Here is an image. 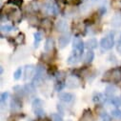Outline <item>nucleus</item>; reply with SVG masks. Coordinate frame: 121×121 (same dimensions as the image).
Listing matches in <instances>:
<instances>
[{
    "label": "nucleus",
    "instance_id": "nucleus-20",
    "mask_svg": "<svg viewBox=\"0 0 121 121\" xmlns=\"http://www.w3.org/2000/svg\"><path fill=\"white\" fill-rule=\"evenodd\" d=\"M34 36H35L34 45H35V48H37V47L39 46V43H40V41L42 40V35H41V33H39V32H36V33H35Z\"/></svg>",
    "mask_w": 121,
    "mask_h": 121
},
{
    "label": "nucleus",
    "instance_id": "nucleus-25",
    "mask_svg": "<svg viewBox=\"0 0 121 121\" xmlns=\"http://www.w3.org/2000/svg\"><path fill=\"white\" fill-rule=\"evenodd\" d=\"M0 29H1L2 33H9V32L13 31V27L11 25H2Z\"/></svg>",
    "mask_w": 121,
    "mask_h": 121
},
{
    "label": "nucleus",
    "instance_id": "nucleus-5",
    "mask_svg": "<svg viewBox=\"0 0 121 121\" xmlns=\"http://www.w3.org/2000/svg\"><path fill=\"white\" fill-rule=\"evenodd\" d=\"M84 47H85L84 42L80 38L76 37V38L73 39V52H77V53L82 55L83 51H84Z\"/></svg>",
    "mask_w": 121,
    "mask_h": 121
},
{
    "label": "nucleus",
    "instance_id": "nucleus-8",
    "mask_svg": "<svg viewBox=\"0 0 121 121\" xmlns=\"http://www.w3.org/2000/svg\"><path fill=\"white\" fill-rule=\"evenodd\" d=\"M35 73V68L34 65H27L24 69V79L28 80L30 78H32L33 75Z\"/></svg>",
    "mask_w": 121,
    "mask_h": 121
},
{
    "label": "nucleus",
    "instance_id": "nucleus-21",
    "mask_svg": "<svg viewBox=\"0 0 121 121\" xmlns=\"http://www.w3.org/2000/svg\"><path fill=\"white\" fill-rule=\"evenodd\" d=\"M25 90H26V92L29 93V94H34V93H35V84H34V83L27 84V85L25 86Z\"/></svg>",
    "mask_w": 121,
    "mask_h": 121
},
{
    "label": "nucleus",
    "instance_id": "nucleus-6",
    "mask_svg": "<svg viewBox=\"0 0 121 121\" xmlns=\"http://www.w3.org/2000/svg\"><path fill=\"white\" fill-rule=\"evenodd\" d=\"M44 11L47 13H51V14H54L56 15L58 13V7L55 3L53 2H49L47 4H45L44 6Z\"/></svg>",
    "mask_w": 121,
    "mask_h": 121
},
{
    "label": "nucleus",
    "instance_id": "nucleus-11",
    "mask_svg": "<svg viewBox=\"0 0 121 121\" xmlns=\"http://www.w3.org/2000/svg\"><path fill=\"white\" fill-rule=\"evenodd\" d=\"M59 99L65 103H70L74 99V95L72 93H63L59 95Z\"/></svg>",
    "mask_w": 121,
    "mask_h": 121
},
{
    "label": "nucleus",
    "instance_id": "nucleus-7",
    "mask_svg": "<svg viewBox=\"0 0 121 121\" xmlns=\"http://www.w3.org/2000/svg\"><path fill=\"white\" fill-rule=\"evenodd\" d=\"M71 41V35L70 34H64L58 39V45L60 49H64Z\"/></svg>",
    "mask_w": 121,
    "mask_h": 121
},
{
    "label": "nucleus",
    "instance_id": "nucleus-27",
    "mask_svg": "<svg viewBox=\"0 0 121 121\" xmlns=\"http://www.w3.org/2000/svg\"><path fill=\"white\" fill-rule=\"evenodd\" d=\"M101 119H102V121H112L111 115H110L109 113H107V112H102V114H101Z\"/></svg>",
    "mask_w": 121,
    "mask_h": 121
},
{
    "label": "nucleus",
    "instance_id": "nucleus-31",
    "mask_svg": "<svg viewBox=\"0 0 121 121\" xmlns=\"http://www.w3.org/2000/svg\"><path fill=\"white\" fill-rule=\"evenodd\" d=\"M117 51L121 53V46H118V47H117Z\"/></svg>",
    "mask_w": 121,
    "mask_h": 121
},
{
    "label": "nucleus",
    "instance_id": "nucleus-23",
    "mask_svg": "<svg viewBox=\"0 0 121 121\" xmlns=\"http://www.w3.org/2000/svg\"><path fill=\"white\" fill-rule=\"evenodd\" d=\"M111 103H112V105L116 106V107L120 106V105H121V97H117V96L112 97V100H111Z\"/></svg>",
    "mask_w": 121,
    "mask_h": 121
},
{
    "label": "nucleus",
    "instance_id": "nucleus-4",
    "mask_svg": "<svg viewBox=\"0 0 121 121\" xmlns=\"http://www.w3.org/2000/svg\"><path fill=\"white\" fill-rule=\"evenodd\" d=\"M100 45L104 50H111L114 45V39L112 35H107L103 37L100 41Z\"/></svg>",
    "mask_w": 121,
    "mask_h": 121
},
{
    "label": "nucleus",
    "instance_id": "nucleus-26",
    "mask_svg": "<svg viewBox=\"0 0 121 121\" xmlns=\"http://www.w3.org/2000/svg\"><path fill=\"white\" fill-rule=\"evenodd\" d=\"M21 75H22V68H18L13 73V78L15 80H18L21 78Z\"/></svg>",
    "mask_w": 121,
    "mask_h": 121
},
{
    "label": "nucleus",
    "instance_id": "nucleus-12",
    "mask_svg": "<svg viewBox=\"0 0 121 121\" xmlns=\"http://www.w3.org/2000/svg\"><path fill=\"white\" fill-rule=\"evenodd\" d=\"M55 27H56V30H57L58 32H60V33H64V32L67 31L68 25H67V22H66L65 20L61 19V20H58V21L56 22Z\"/></svg>",
    "mask_w": 121,
    "mask_h": 121
},
{
    "label": "nucleus",
    "instance_id": "nucleus-32",
    "mask_svg": "<svg viewBox=\"0 0 121 121\" xmlns=\"http://www.w3.org/2000/svg\"><path fill=\"white\" fill-rule=\"evenodd\" d=\"M39 121H48V120H39Z\"/></svg>",
    "mask_w": 121,
    "mask_h": 121
},
{
    "label": "nucleus",
    "instance_id": "nucleus-10",
    "mask_svg": "<svg viewBox=\"0 0 121 121\" xmlns=\"http://www.w3.org/2000/svg\"><path fill=\"white\" fill-rule=\"evenodd\" d=\"M80 57H81V54H79V53H77V52H75L73 51V53L69 56L67 62H68V64H70V65L76 64L77 62H79Z\"/></svg>",
    "mask_w": 121,
    "mask_h": 121
},
{
    "label": "nucleus",
    "instance_id": "nucleus-13",
    "mask_svg": "<svg viewBox=\"0 0 121 121\" xmlns=\"http://www.w3.org/2000/svg\"><path fill=\"white\" fill-rule=\"evenodd\" d=\"M111 24L113 28H120L121 27V14H115L112 18Z\"/></svg>",
    "mask_w": 121,
    "mask_h": 121
},
{
    "label": "nucleus",
    "instance_id": "nucleus-19",
    "mask_svg": "<svg viewBox=\"0 0 121 121\" xmlns=\"http://www.w3.org/2000/svg\"><path fill=\"white\" fill-rule=\"evenodd\" d=\"M95 58V53L93 51H88L85 54V62L86 63H91Z\"/></svg>",
    "mask_w": 121,
    "mask_h": 121
},
{
    "label": "nucleus",
    "instance_id": "nucleus-3",
    "mask_svg": "<svg viewBox=\"0 0 121 121\" xmlns=\"http://www.w3.org/2000/svg\"><path fill=\"white\" fill-rule=\"evenodd\" d=\"M33 110L36 116H38V117L43 116L45 113L44 109H43V101L39 98H35L33 102Z\"/></svg>",
    "mask_w": 121,
    "mask_h": 121
},
{
    "label": "nucleus",
    "instance_id": "nucleus-15",
    "mask_svg": "<svg viewBox=\"0 0 121 121\" xmlns=\"http://www.w3.org/2000/svg\"><path fill=\"white\" fill-rule=\"evenodd\" d=\"M53 45H54V41L52 37H49L46 39L45 45H44V50L45 52H51L53 49Z\"/></svg>",
    "mask_w": 121,
    "mask_h": 121
},
{
    "label": "nucleus",
    "instance_id": "nucleus-24",
    "mask_svg": "<svg viewBox=\"0 0 121 121\" xmlns=\"http://www.w3.org/2000/svg\"><path fill=\"white\" fill-rule=\"evenodd\" d=\"M51 119H52V121H63L62 116L59 113H52L51 115Z\"/></svg>",
    "mask_w": 121,
    "mask_h": 121
},
{
    "label": "nucleus",
    "instance_id": "nucleus-22",
    "mask_svg": "<svg viewBox=\"0 0 121 121\" xmlns=\"http://www.w3.org/2000/svg\"><path fill=\"white\" fill-rule=\"evenodd\" d=\"M112 115L116 119H121V111L118 109H114L112 111Z\"/></svg>",
    "mask_w": 121,
    "mask_h": 121
},
{
    "label": "nucleus",
    "instance_id": "nucleus-9",
    "mask_svg": "<svg viewBox=\"0 0 121 121\" xmlns=\"http://www.w3.org/2000/svg\"><path fill=\"white\" fill-rule=\"evenodd\" d=\"M66 86H67L68 88H71V89L77 88V87L79 86V79H78L75 75L69 76V77H68V79H67Z\"/></svg>",
    "mask_w": 121,
    "mask_h": 121
},
{
    "label": "nucleus",
    "instance_id": "nucleus-16",
    "mask_svg": "<svg viewBox=\"0 0 121 121\" xmlns=\"http://www.w3.org/2000/svg\"><path fill=\"white\" fill-rule=\"evenodd\" d=\"M93 100H94L95 103L100 104V103H103L105 101V96L101 93H95V95L93 96Z\"/></svg>",
    "mask_w": 121,
    "mask_h": 121
},
{
    "label": "nucleus",
    "instance_id": "nucleus-18",
    "mask_svg": "<svg viewBox=\"0 0 121 121\" xmlns=\"http://www.w3.org/2000/svg\"><path fill=\"white\" fill-rule=\"evenodd\" d=\"M11 108H12V111L13 112H17L21 109V103L19 100L17 99H13L12 102H11Z\"/></svg>",
    "mask_w": 121,
    "mask_h": 121
},
{
    "label": "nucleus",
    "instance_id": "nucleus-28",
    "mask_svg": "<svg viewBox=\"0 0 121 121\" xmlns=\"http://www.w3.org/2000/svg\"><path fill=\"white\" fill-rule=\"evenodd\" d=\"M8 97H9V93H8V92L3 93V94L1 95V103H4L5 101H7Z\"/></svg>",
    "mask_w": 121,
    "mask_h": 121
},
{
    "label": "nucleus",
    "instance_id": "nucleus-2",
    "mask_svg": "<svg viewBox=\"0 0 121 121\" xmlns=\"http://www.w3.org/2000/svg\"><path fill=\"white\" fill-rule=\"evenodd\" d=\"M45 75V68L44 66H42L41 64L37 65L35 68V77H34V84L35 85H38L41 83V81L43 80Z\"/></svg>",
    "mask_w": 121,
    "mask_h": 121
},
{
    "label": "nucleus",
    "instance_id": "nucleus-14",
    "mask_svg": "<svg viewBox=\"0 0 121 121\" xmlns=\"http://www.w3.org/2000/svg\"><path fill=\"white\" fill-rule=\"evenodd\" d=\"M85 46H86V48L89 49V51L90 50H95V49L97 48V40L95 38H90V39L87 40Z\"/></svg>",
    "mask_w": 121,
    "mask_h": 121
},
{
    "label": "nucleus",
    "instance_id": "nucleus-29",
    "mask_svg": "<svg viewBox=\"0 0 121 121\" xmlns=\"http://www.w3.org/2000/svg\"><path fill=\"white\" fill-rule=\"evenodd\" d=\"M65 85L61 82V81H60V82H58L57 84H56V86H55V90L57 91V92H60V91H61L62 89H63V87H64Z\"/></svg>",
    "mask_w": 121,
    "mask_h": 121
},
{
    "label": "nucleus",
    "instance_id": "nucleus-1",
    "mask_svg": "<svg viewBox=\"0 0 121 121\" xmlns=\"http://www.w3.org/2000/svg\"><path fill=\"white\" fill-rule=\"evenodd\" d=\"M103 81L110 82V83H115L121 81V68H114L112 70H109L103 77Z\"/></svg>",
    "mask_w": 121,
    "mask_h": 121
},
{
    "label": "nucleus",
    "instance_id": "nucleus-17",
    "mask_svg": "<svg viewBox=\"0 0 121 121\" xmlns=\"http://www.w3.org/2000/svg\"><path fill=\"white\" fill-rule=\"evenodd\" d=\"M116 93V88L114 85H109L105 89V94L108 96H113Z\"/></svg>",
    "mask_w": 121,
    "mask_h": 121
},
{
    "label": "nucleus",
    "instance_id": "nucleus-30",
    "mask_svg": "<svg viewBox=\"0 0 121 121\" xmlns=\"http://www.w3.org/2000/svg\"><path fill=\"white\" fill-rule=\"evenodd\" d=\"M118 46H121V34L119 35L118 40H117V47H118Z\"/></svg>",
    "mask_w": 121,
    "mask_h": 121
}]
</instances>
